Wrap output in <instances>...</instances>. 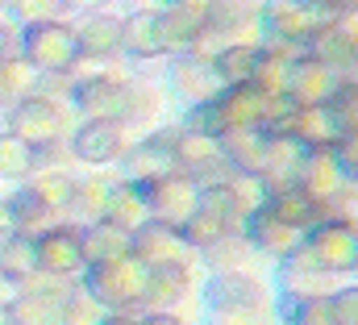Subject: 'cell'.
I'll return each instance as SVG.
<instances>
[{
	"label": "cell",
	"mask_w": 358,
	"mask_h": 325,
	"mask_svg": "<svg viewBox=\"0 0 358 325\" xmlns=\"http://www.w3.org/2000/svg\"><path fill=\"white\" fill-rule=\"evenodd\" d=\"M296 188H300L304 196H313V200L321 205V213H325V205L346 188V171H342L338 155H334V151H308L304 162H300Z\"/></svg>",
	"instance_id": "10"
},
{
	"label": "cell",
	"mask_w": 358,
	"mask_h": 325,
	"mask_svg": "<svg viewBox=\"0 0 358 325\" xmlns=\"http://www.w3.org/2000/svg\"><path fill=\"white\" fill-rule=\"evenodd\" d=\"M329 25L338 29V38H342V42L358 55V8H342V13H334V17H329Z\"/></svg>",
	"instance_id": "30"
},
{
	"label": "cell",
	"mask_w": 358,
	"mask_h": 325,
	"mask_svg": "<svg viewBox=\"0 0 358 325\" xmlns=\"http://www.w3.org/2000/svg\"><path fill=\"white\" fill-rule=\"evenodd\" d=\"M267 209L275 213V217H283L287 226H296V230H313L325 213H321V205L313 200V196H304L300 188H287V192H275V196H267Z\"/></svg>",
	"instance_id": "20"
},
{
	"label": "cell",
	"mask_w": 358,
	"mask_h": 325,
	"mask_svg": "<svg viewBox=\"0 0 358 325\" xmlns=\"http://www.w3.org/2000/svg\"><path fill=\"white\" fill-rule=\"evenodd\" d=\"M275 325H279V321H275Z\"/></svg>",
	"instance_id": "38"
},
{
	"label": "cell",
	"mask_w": 358,
	"mask_h": 325,
	"mask_svg": "<svg viewBox=\"0 0 358 325\" xmlns=\"http://www.w3.org/2000/svg\"><path fill=\"white\" fill-rule=\"evenodd\" d=\"M279 325H334V305L329 296L279 300Z\"/></svg>",
	"instance_id": "25"
},
{
	"label": "cell",
	"mask_w": 358,
	"mask_h": 325,
	"mask_svg": "<svg viewBox=\"0 0 358 325\" xmlns=\"http://www.w3.org/2000/svg\"><path fill=\"white\" fill-rule=\"evenodd\" d=\"M129 151V125L121 117H88L76 138V155L84 162H121Z\"/></svg>",
	"instance_id": "8"
},
{
	"label": "cell",
	"mask_w": 358,
	"mask_h": 325,
	"mask_svg": "<svg viewBox=\"0 0 358 325\" xmlns=\"http://www.w3.org/2000/svg\"><path fill=\"white\" fill-rule=\"evenodd\" d=\"M104 221L117 226V230H125V234H134L138 226H146V221H150V209H146V192H142V184H129V179L113 184V192H108V209H104Z\"/></svg>",
	"instance_id": "17"
},
{
	"label": "cell",
	"mask_w": 358,
	"mask_h": 325,
	"mask_svg": "<svg viewBox=\"0 0 358 325\" xmlns=\"http://www.w3.org/2000/svg\"><path fill=\"white\" fill-rule=\"evenodd\" d=\"M100 325H142V313H104Z\"/></svg>",
	"instance_id": "32"
},
{
	"label": "cell",
	"mask_w": 358,
	"mask_h": 325,
	"mask_svg": "<svg viewBox=\"0 0 358 325\" xmlns=\"http://www.w3.org/2000/svg\"><path fill=\"white\" fill-rule=\"evenodd\" d=\"M304 254L334 275H355V254H358V234L338 221V217H321L308 234H304Z\"/></svg>",
	"instance_id": "4"
},
{
	"label": "cell",
	"mask_w": 358,
	"mask_h": 325,
	"mask_svg": "<svg viewBox=\"0 0 358 325\" xmlns=\"http://www.w3.org/2000/svg\"><path fill=\"white\" fill-rule=\"evenodd\" d=\"M334 155H338V162H342L346 179H355L358 184V134H342L338 146H334Z\"/></svg>",
	"instance_id": "29"
},
{
	"label": "cell",
	"mask_w": 358,
	"mask_h": 325,
	"mask_svg": "<svg viewBox=\"0 0 358 325\" xmlns=\"http://www.w3.org/2000/svg\"><path fill=\"white\" fill-rule=\"evenodd\" d=\"M338 92V71H329L325 63L300 55L292 63V76H287V100L292 109H317V104H329V96Z\"/></svg>",
	"instance_id": "9"
},
{
	"label": "cell",
	"mask_w": 358,
	"mask_h": 325,
	"mask_svg": "<svg viewBox=\"0 0 358 325\" xmlns=\"http://www.w3.org/2000/svg\"><path fill=\"white\" fill-rule=\"evenodd\" d=\"M196 258H200L204 271H271L242 230L221 234L217 242H208L204 250H196Z\"/></svg>",
	"instance_id": "13"
},
{
	"label": "cell",
	"mask_w": 358,
	"mask_h": 325,
	"mask_svg": "<svg viewBox=\"0 0 358 325\" xmlns=\"http://www.w3.org/2000/svg\"><path fill=\"white\" fill-rule=\"evenodd\" d=\"M0 325H13V313H8L4 305H0Z\"/></svg>",
	"instance_id": "34"
},
{
	"label": "cell",
	"mask_w": 358,
	"mask_h": 325,
	"mask_svg": "<svg viewBox=\"0 0 358 325\" xmlns=\"http://www.w3.org/2000/svg\"><path fill=\"white\" fill-rule=\"evenodd\" d=\"M142 192H146L150 221L171 226V230H179V226L196 213V205H200V188H196L183 171H167V175L142 184Z\"/></svg>",
	"instance_id": "5"
},
{
	"label": "cell",
	"mask_w": 358,
	"mask_h": 325,
	"mask_svg": "<svg viewBox=\"0 0 358 325\" xmlns=\"http://www.w3.org/2000/svg\"><path fill=\"white\" fill-rule=\"evenodd\" d=\"M355 279H358V254H355Z\"/></svg>",
	"instance_id": "37"
},
{
	"label": "cell",
	"mask_w": 358,
	"mask_h": 325,
	"mask_svg": "<svg viewBox=\"0 0 358 325\" xmlns=\"http://www.w3.org/2000/svg\"><path fill=\"white\" fill-rule=\"evenodd\" d=\"M76 38H80V50H88L96 59H108L121 50V21L117 17H92Z\"/></svg>",
	"instance_id": "23"
},
{
	"label": "cell",
	"mask_w": 358,
	"mask_h": 325,
	"mask_svg": "<svg viewBox=\"0 0 358 325\" xmlns=\"http://www.w3.org/2000/svg\"><path fill=\"white\" fill-rule=\"evenodd\" d=\"M304 55H308V59H317V63H325V67H329V71H338V76H342L350 63H358V55L342 42V38H338V29H334L329 21H325L308 42H304Z\"/></svg>",
	"instance_id": "21"
},
{
	"label": "cell",
	"mask_w": 358,
	"mask_h": 325,
	"mask_svg": "<svg viewBox=\"0 0 358 325\" xmlns=\"http://www.w3.org/2000/svg\"><path fill=\"white\" fill-rule=\"evenodd\" d=\"M242 234L250 238V246L259 250V258H263L267 267H275L279 258H287L292 250H300V242H304V230H296V226H287L283 217H275L267 205H263L255 217H246Z\"/></svg>",
	"instance_id": "7"
},
{
	"label": "cell",
	"mask_w": 358,
	"mask_h": 325,
	"mask_svg": "<svg viewBox=\"0 0 358 325\" xmlns=\"http://www.w3.org/2000/svg\"><path fill=\"white\" fill-rule=\"evenodd\" d=\"M167 92L171 100H179L183 109H196L204 100H213L221 92V76L213 67V59L196 55V50H183V55H167Z\"/></svg>",
	"instance_id": "3"
},
{
	"label": "cell",
	"mask_w": 358,
	"mask_h": 325,
	"mask_svg": "<svg viewBox=\"0 0 358 325\" xmlns=\"http://www.w3.org/2000/svg\"><path fill=\"white\" fill-rule=\"evenodd\" d=\"M121 50L129 59H167L159 13H134V17H125L121 21Z\"/></svg>",
	"instance_id": "15"
},
{
	"label": "cell",
	"mask_w": 358,
	"mask_h": 325,
	"mask_svg": "<svg viewBox=\"0 0 358 325\" xmlns=\"http://www.w3.org/2000/svg\"><path fill=\"white\" fill-rule=\"evenodd\" d=\"M342 8H358V0H338V13H342Z\"/></svg>",
	"instance_id": "35"
},
{
	"label": "cell",
	"mask_w": 358,
	"mask_h": 325,
	"mask_svg": "<svg viewBox=\"0 0 358 325\" xmlns=\"http://www.w3.org/2000/svg\"><path fill=\"white\" fill-rule=\"evenodd\" d=\"M146 275H150V267L138 263L134 254L88 263V296L96 305H104L108 313H142Z\"/></svg>",
	"instance_id": "1"
},
{
	"label": "cell",
	"mask_w": 358,
	"mask_h": 325,
	"mask_svg": "<svg viewBox=\"0 0 358 325\" xmlns=\"http://www.w3.org/2000/svg\"><path fill=\"white\" fill-rule=\"evenodd\" d=\"M329 305H334V325H358V279L342 284L329 296Z\"/></svg>",
	"instance_id": "27"
},
{
	"label": "cell",
	"mask_w": 358,
	"mask_h": 325,
	"mask_svg": "<svg viewBox=\"0 0 358 325\" xmlns=\"http://www.w3.org/2000/svg\"><path fill=\"white\" fill-rule=\"evenodd\" d=\"M42 263L55 267V271H76L84 267V234H67V230H55V238H46L42 246Z\"/></svg>",
	"instance_id": "24"
},
{
	"label": "cell",
	"mask_w": 358,
	"mask_h": 325,
	"mask_svg": "<svg viewBox=\"0 0 358 325\" xmlns=\"http://www.w3.org/2000/svg\"><path fill=\"white\" fill-rule=\"evenodd\" d=\"M221 146V159L229 162V171H255L263 167V146H267V130L259 125H246V130H225L217 138Z\"/></svg>",
	"instance_id": "16"
},
{
	"label": "cell",
	"mask_w": 358,
	"mask_h": 325,
	"mask_svg": "<svg viewBox=\"0 0 358 325\" xmlns=\"http://www.w3.org/2000/svg\"><path fill=\"white\" fill-rule=\"evenodd\" d=\"M259 21H263V34L267 38H279V42H292V46H304L329 17H321V13H313L308 4H300V0H263V13H259Z\"/></svg>",
	"instance_id": "6"
},
{
	"label": "cell",
	"mask_w": 358,
	"mask_h": 325,
	"mask_svg": "<svg viewBox=\"0 0 358 325\" xmlns=\"http://www.w3.org/2000/svg\"><path fill=\"white\" fill-rule=\"evenodd\" d=\"M259 59H263V46H259V42H225V46L213 55V67H217V76H221V88L250 83Z\"/></svg>",
	"instance_id": "18"
},
{
	"label": "cell",
	"mask_w": 358,
	"mask_h": 325,
	"mask_svg": "<svg viewBox=\"0 0 358 325\" xmlns=\"http://www.w3.org/2000/svg\"><path fill=\"white\" fill-rule=\"evenodd\" d=\"M142 325H192L183 313H142Z\"/></svg>",
	"instance_id": "31"
},
{
	"label": "cell",
	"mask_w": 358,
	"mask_h": 325,
	"mask_svg": "<svg viewBox=\"0 0 358 325\" xmlns=\"http://www.w3.org/2000/svg\"><path fill=\"white\" fill-rule=\"evenodd\" d=\"M200 279H204V267H200L196 254H187L179 263L150 267L146 296H142V313H179L192 296H200Z\"/></svg>",
	"instance_id": "2"
},
{
	"label": "cell",
	"mask_w": 358,
	"mask_h": 325,
	"mask_svg": "<svg viewBox=\"0 0 358 325\" xmlns=\"http://www.w3.org/2000/svg\"><path fill=\"white\" fill-rule=\"evenodd\" d=\"M117 254H129V234L108 226V221H96L92 230H84V258L88 263H104V258H117Z\"/></svg>",
	"instance_id": "22"
},
{
	"label": "cell",
	"mask_w": 358,
	"mask_h": 325,
	"mask_svg": "<svg viewBox=\"0 0 358 325\" xmlns=\"http://www.w3.org/2000/svg\"><path fill=\"white\" fill-rule=\"evenodd\" d=\"M129 254L146 267H163V263H179L196 250H187V242L179 238V230L171 226H159V221H146L129 234Z\"/></svg>",
	"instance_id": "11"
},
{
	"label": "cell",
	"mask_w": 358,
	"mask_h": 325,
	"mask_svg": "<svg viewBox=\"0 0 358 325\" xmlns=\"http://www.w3.org/2000/svg\"><path fill=\"white\" fill-rule=\"evenodd\" d=\"M271 134H292L304 151H334L338 138H342V130L334 125V117H329L325 104H317V109H292L287 121L279 130H271Z\"/></svg>",
	"instance_id": "14"
},
{
	"label": "cell",
	"mask_w": 358,
	"mask_h": 325,
	"mask_svg": "<svg viewBox=\"0 0 358 325\" xmlns=\"http://www.w3.org/2000/svg\"><path fill=\"white\" fill-rule=\"evenodd\" d=\"M300 4H308V8L321 13V17H334V13H338V0H300Z\"/></svg>",
	"instance_id": "33"
},
{
	"label": "cell",
	"mask_w": 358,
	"mask_h": 325,
	"mask_svg": "<svg viewBox=\"0 0 358 325\" xmlns=\"http://www.w3.org/2000/svg\"><path fill=\"white\" fill-rule=\"evenodd\" d=\"M179 4H208V0H179Z\"/></svg>",
	"instance_id": "36"
},
{
	"label": "cell",
	"mask_w": 358,
	"mask_h": 325,
	"mask_svg": "<svg viewBox=\"0 0 358 325\" xmlns=\"http://www.w3.org/2000/svg\"><path fill=\"white\" fill-rule=\"evenodd\" d=\"M329 117L342 134H358V83H342L338 80V92L329 96Z\"/></svg>",
	"instance_id": "26"
},
{
	"label": "cell",
	"mask_w": 358,
	"mask_h": 325,
	"mask_svg": "<svg viewBox=\"0 0 358 325\" xmlns=\"http://www.w3.org/2000/svg\"><path fill=\"white\" fill-rule=\"evenodd\" d=\"M221 192H225V200L234 205V213L246 221V217H255L263 205H267V188H263V179L255 175V171H229L225 179H221Z\"/></svg>",
	"instance_id": "19"
},
{
	"label": "cell",
	"mask_w": 358,
	"mask_h": 325,
	"mask_svg": "<svg viewBox=\"0 0 358 325\" xmlns=\"http://www.w3.org/2000/svg\"><path fill=\"white\" fill-rule=\"evenodd\" d=\"M159 29H163V46L167 55H183L192 50L200 38H204V4H179V0H167L159 8Z\"/></svg>",
	"instance_id": "12"
},
{
	"label": "cell",
	"mask_w": 358,
	"mask_h": 325,
	"mask_svg": "<svg viewBox=\"0 0 358 325\" xmlns=\"http://www.w3.org/2000/svg\"><path fill=\"white\" fill-rule=\"evenodd\" d=\"M25 162H29V146L21 138H0V171L4 175L25 171Z\"/></svg>",
	"instance_id": "28"
}]
</instances>
